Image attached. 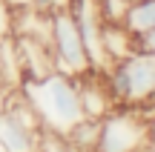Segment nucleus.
Returning a JSON list of instances; mask_svg holds the SVG:
<instances>
[{"mask_svg":"<svg viewBox=\"0 0 155 152\" xmlns=\"http://www.w3.org/2000/svg\"><path fill=\"white\" fill-rule=\"evenodd\" d=\"M12 29H15V9L9 6V0H0V40L12 37Z\"/></svg>","mask_w":155,"mask_h":152,"instance_id":"obj_12","label":"nucleus"},{"mask_svg":"<svg viewBox=\"0 0 155 152\" xmlns=\"http://www.w3.org/2000/svg\"><path fill=\"white\" fill-rule=\"evenodd\" d=\"M12 86H6L3 80H0V112H6V106H9V98H12Z\"/></svg>","mask_w":155,"mask_h":152,"instance_id":"obj_14","label":"nucleus"},{"mask_svg":"<svg viewBox=\"0 0 155 152\" xmlns=\"http://www.w3.org/2000/svg\"><path fill=\"white\" fill-rule=\"evenodd\" d=\"M104 49L106 55H109V60H124V57H129L135 49V34L129 32L124 23H104Z\"/></svg>","mask_w":155,"mask_h":152,"instance_id":"obj_7","label":"nucleus"},{"mask_svg":"<svg viewBox=\"0 0 155 152\" xmlns=\"http://www.w3.org/2000/svg\"><path fill=\"white\" fill-rule=\"evenodd\" d=\"M78 92H81V106H83V118L101 121L115 109L112 92L106 86V78L101 72H86L83 78H78Z\"/></svg>","mask_w":155,"mask_h":152,"instance_id":"obj_6","label":"nucleus"},{"mask_svg":"<svg viewBox=\"0 0 155 152\" xmlns=\"http://www.w3.org/2000/svg\"><path fill=\"white\" fill-rule=\"evenodd\" d=\"M38 152H78L72 144H69L66 135H58V132H49V129H40V138H38Z\"/></svg>","mask_w":155,"mask_h":152,"instance_id":"obj_11","label":"nucleus"},{"mask_svg":"<svg viewBox=\"0 0 155 152\" xmlns=\"http://www.w3.org/2000/svg\"><path fill=\"white\" fill-rule=\"evenodd\" d=\"M0 152H6V149H3V147H0Z\"/></svg>","mask_w":155,"mask_h":152,"instance_id":"obj_16","label":"nucleus"},{"mask_svg":"<svg viewBox=\"0 0 155 152\" xmlns=\"http://www.w3.org/2000/svg\"><path fill=\"white\" fill-rule=\"evenodd\" d=\"M135 49L155 55V29H150V32H144V34H138V37H135Z\"/></svg>","mask_w":155,"mask_h":152,"instance_id":"obj_13","label":"nucleus"},{"mask_svg":"<svg viewBox=\"0 0 155 152\" xmlns=\"http://www.w3.org/2000/svg\"><path fill=\"white\" fill-rule=\"evenodd\" d=\"M124 26L135 37L155 29V0H138V3H132L127 9V15H124Z\"/></svg>","mask_w":155,"mask_h":152,"instance_id":"obj_9","label":"nucleus"},{"mask_svg":"<svg viewBox=\"0 0 155 152\" xmlns=\"http://www.w3.org/2000/svg\"><path fill=\"white\" fill-rule=\"evenodd\" d=\"M52 55H55V72H61V75L83 78L86 72H92L78 20L72 17L69 9L52 15Z\"/></svg>","mask_w":155,"mask_h":152,"instance_id":"obj_4","label":"nucleus"},{"mask_svg":"<svg viewBox=\"0 0 155 152\" xmlns=\"http://www.w3.org/2000/svg\"><path fill=\"white\" fill-rule=\"evenodd\" d=\"M98 135H101V121L83 118L66 138H69V144H72L78 152H95L98 149Z\"/></svg>","mask_w":155,"mask_h":152,"instance_id":"obj_10","label":"nucleus"},{"mask_svg":"<svg viewBox=\"0 0 155 152\" xmlns=\"http://www.w3.org/2000/svg\"><path fill=\"white\" fill-rule=\"evenodd\" d=\"M0 80L6 86H12V89H20V83H23V66H20L15 37L0 40Z\"/></svg>","mask_w":155,"mask_h":152,"instance_id":"obj_8","label":"nucleus"},{"mask_svg":"<svg viewBox=\"0 0 155 152\" xmlns=\"http://www.w3.org/2000/svg\"><path fill=\"white\" fill-rule=\"evenodd\" d=\"M23 98L35 109L40 121V129L69 135L78 124L83 121V106H81V92H78V78L52 72L46 78L23 80L20 83Z\"/></svg>","mask_w":155,"mask_h":152,"instance_id":"obj_1","label":"nucleus"},{"mask_svg":"<svg viewBox=\"0 0 155 152\" xmlns=\"http://www.w3.org/2000/svg\"><path fill=\"white\" fill-rule=\"evenodd\" d=\"M152 132H155V121H152Z\"/></svg>","mask_w":155,"mask_h":152,"instance_id":"obj_15","label":"nucleus"},{"mask_svg":"<svg viewBox=\"0 0 155 152\" xmlns=\"http://www.w3.org/2000/svg\"><path fill=\"white\" fill-rule=\"evenodd\" d=\"M152 121L138 109L115 106L106 118H101L98 152H150L152 147Z\"/></svg>","mask_w":155,"mask_h":152,"instance_id":"obj_3","label":"nucleus"},{"mask_svg":"<svg viewBox=\"0 0 155 152\" xmlns=\"http://www.w3.org/2000/svg\"><path fill=\"white\" fill-rule=\"evenodd\" d=\"M104 78L115 106L144 109L155 103V55L150 52H132L124 60H115Z\"/></svg>","mask_w":155,"mask_h":152,"instance_id":"obj_2","label":"nucleus"},{"mask_svg":"<svg viewBox=\"0 0 155 152\" xmlns=\"http://www.w3.org/2000/svg\"><path fill=\"white\" fill-rule=\"evenodd\" d=\"M20 55V66H23V80H35V78H46L55 72V55H52V43L29 34H12Z\"/></svg>","mask_w":155,"mask_h":152,"instance_id":"obj_5","label":"nucleus"}]
</instances>
